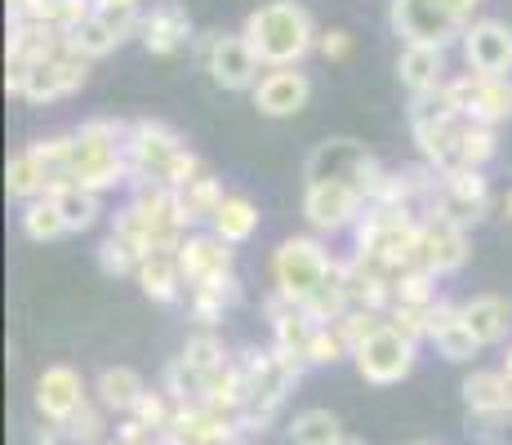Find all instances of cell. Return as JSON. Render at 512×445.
Returning a JSON list of instances; mask_svg holds the SVG:
<instances>
[{"instance_id": "e0dca14e", "label": "cell", "mask_w": 512, "mask_h": 445, "mask_svg": "<svg viewBox=\"0 0 512 445\" xmlns=\"http://www.w3.org/2000/svg\"><path fill=\"white\" fill-rule=\"evenodd\" d=\"M90 401V388H85L81 370L72 365H45L41 379H36V410L49 423H67L81 405Z\"/></svg>"}, {"instance_id": "f35d334b", "label": "cell", "mask_w": 512, "mask_h": 445, "mask_svg": "<svg viewBox=\"0 0 512 445\" xmlns=\"http://www.w3.org/2000/svg\"><path fill=\"white\" fill-rule=\"evenodd\" d=\"M317 54L326 58V63H348L352 58V32H343V27H326L317 41Z\"/></svg>"}, {"instance_id": "ffe728a7", "label": "cell", "mask_w": 512, "mask_h": 445, "mask_svg": "<svg viewBox=\"0 0 512 445\" xmlns=\"http://www.w3.org/2000/svg\"><path fill=\"white\" fill-rule=\"evenodd\" d=\"M397 76L410 94H428V89H441L450 81L446 67V45H401L397 58Z\"/></svg>"}, {"instance_id": "603a6c76", "label": "cell", "mask_w": 512, "mask_h": 445, "mask_svg": "<svg viewBox=\"0 0 512 445\" xmlns=\"http://www.w3.org/2000/svg\"><path fill=\"white\" fill-rule=\"evenodd\" d=\"M143 392H147L143 374L130 370V365H107V370H98V379H94V401L103 405L107 414H116V419H125V414L139 405Z\"/></svg>"}, {"instance_id": "8fae6325", "label": "cell", "mask_w": 512, "mask_h": 445, "mask_svg": "<svg viewBox=\"0 0 512 445\" xmlns=\"http://www.w3.org/2000/svg\"><path fill=\"white\" fill-rule=\"evenodd\" d=\"M388 27L401 36V45H455L464 27L437 5V0H392Z\"/></svg>"}, {"instance_id": "ac0fdd59", "label": "cell", "mask_w": 512, "mask_h": 445, "mask_svg": "<svg viewBox=\"0 0 512 445\" xmlns=\"http://www.w3.org/2000/svg\"><path fill=\"white\" fill-rule=\"evenodd\" d=\"M490 210V183L486 170H459V174H441V196H437V214H450L455 223H481V214Z\"/></svg>"}, {"instance_id": "2e32d148", "label": "cell", "mask_w": 512, "mask_h": 445, "mask_svg": "<svg viewBox=\"0 0 512 445\" xmlns=\"http://www.w3.org/2000/svg\"><path fill=\"white\" fill-rule=\"evenodd\" d=\"M179 267H183V281L187 290L192 285H210V281H223L232 276V245L219 241V236L205 227V232H187L183 245H179Z\"/></svg>"}, {"instance_id": "b9f144b4", "label": "cell", "mask_w": 512, "mask_h": 445, "mask_svg": "<svg viewBox=\"0 0 512 445\" xmlns=\"http://www.w3.org/2000/svg\"><path fill=\"white\" fill-rule=\"evenodd\" d=\"M98 9H143V0H94Z\"/></svg>"}, {"instance_id": "9c48e42d", "label": "cell", "mask_w": 512, "mask_h": 445, "mask_svg": "<svg viewBox=\"0 0 512 445\" xmlns=\"http://www.w3.org/2000/svg\"><path fill=\"white\" fill-rule=\"evenodd\" d=\"M370 201L348 183H303V219L317 236H339L361 223Z\"/></svg>"}, {"instance_id": "8d00e7d4", "label": "cell", "mask_w": 512, "mask_h": 445, "mask_svg": "<svg viewBox=\"0 0 512 445\" xmlns=\"http://www.w3.org/2000/svg\"><path fill=\"white\" fill-rule=\"evenodd\" d=\"M343 356H352V343L343 339V330L334 321H321L312 334V365H339Z\"/></svg>"}, {"instance_id": "e575fe53", "label": "cell", "mask_w": 512, "mask_h": 445, "mask_svg": "<svg viewBox=\"0 0 512 445\" xmlns=\"http://www.w3.org/2000/svg\"><path fill=\"white\" fill-rule=\"evenodd\" d=\"M183 356H187V361H192V365H201V370L210 374V379L223 370V365L232 361L228 348H223V339H219V334H214V330H196L192 339L183 343Z\"/></svg>"}, {"instance_id": "d4e9b609", "label": "cell", "mask_w": 512, "mask_h": 445, "mask_svg": "<svg viewBox=\"0 0 512 445\" xmlns=\"http://www.w3.org/2000/svg\"><path fill=\"white\" fill-rule=\"evenodd\" d=\"M210 232L219 236V241H228L232 250L236 245H250L254 232H259V205H254L245 192H228L219 205V214L210 219Z\"/></svg>"}, {"instance_id": "5bb4252c", "label": "cell", "mask_w": 512, "mask_h": 445, "mask_svg": "<svg viewBox=\"0 0 512 445\" xmlns=\"http://www.w3.org/2000/svg\"><path fill=\"white\" fill-rule=\"evenodd\" d=\"M139 41L147 54H156V58H174V54H183V49H192L196 27H192L187 5H179V0H156L152 9H143Z\"/></svg>"}, {"instance_id": "3957f363", "label": "cell", "mask_w": 512, "mask_h": 445, "mask_svg": "<svg viewBox=\"0 0 512 445\" xmlns=\"http://www.w3.org/2000/svg\"><path fill=\"white\" fill-rule=\"evenodd\" d=\"M125 134L130 125L112 116H90L72 130L76 143V183L90 192H116L130 183V161H125Z\"/></svg>"}, {"instance_id": "ba28073f", "label": "cell", "mask_w": 512, "mask_h": 445, "mask_svg": "<svg viewBox=\"0 0 512 445\" xmlns=\"http://www.w3.org/2000/svg\"><path fill=\"white\" fill-rule=\"evenodd\" d=\"M90 81V58L76 54L72 41L54 45L49 54H41L36 63H27V81H23V98L36 107L45 103H63L76 89Z\"/></svg>"}, {"instance_id": "277c9868", "label": "cell", "mask_w": 512, "mask_h": 445, "mask_svg": "<svg viewBox=\"0 0 512 445\" xmlns=\"http://www.w3.org/2000/svg\"><path fill=\"white\" fill-rule=\"evenodd\" d=\"M388 174L392 170H383L357 138H326V143H317L308 152V161H303V183H348V187H357L370 205L383 196Z\"/></svg>"}, {"instance_id": "d6a6232c", "label": "cell", "mask_w": 512, "mask_h": 445, "mask_svg": "<svg viewBox=\"0 0 512 445\" xmlns=\"http://www.w3.org/2000/svg\"><path fill=\"white\" fill-rule=\"evenodd\" d=\"M63 432H67V445H107V441H112V428H107V410H103V405H98L94 397L63 423Z\"/></svg>"}, {"instance_id": "4316f807", "label": "cell", "mask_w": 512, "mask_h": 445, "mask_svg": "<svg viewBox=\"0 0 512 445\" xmlns=\"http://www.w3.org/2000/svg\"><path fill=\"white\" fill-rule=\"evenodd\" d=\"M223 178L219 174H210L205 170L201 178H192L187 187H179V210H183V223L187 227H210V219L219 214V205H223Z\"/></svg>"}, {"instance_id": "f6af8a7d", "label": "cell", "mask_w": 512, "mask_h": 445, "mask_svg": "<svg viewBox=\"0 0 512 445\" xmlns=\"http://www.w3.org/2000/svg\"><path fill=\"white\" fill-rule=\"evenodd\" d=\"M499 370H504L508 379H512V348H508V356H504V365H499Z\"/></svg>"}, {"instance_id": "4dcf8cb0", "label": "cell", "mask_w": 512, "mask_h": 445, "mask_svg": "<svg viewBox=\"0 0 512 445\" xmlns=\"http://www.w3.org/2000/svg\"><path fill=\"white\" fill-rule=\"evenodd\" d=\"M49 196L58 201V210H63L67 232L72 236L90 232V227L98 223V214H103V196L90 192V187H81V183H67V187H58V192H49Z\"/></svg>"}, {"instance_id": "836d02e7", "label": "cell", "mask_w": 512, "mask_h": 445, "mask_svg": "<svg viewBox=\"0 0 512 445\" xmlns=\"http://www.w3.org/2000/svg\"><path fill=\"white\" fill-rule=\"evenodd\" d=\"M143 263V250L130 241V236L121 232H107L103 245H98V267H103L107 276H134Z\"/></svg>"}, {"instance_id": "7bdbcfd3", "label": "cell", "mask_w": 512, "mask_h": 445, "mask_svg": "<svg viewBox=\"0 0 512 445\" xmlns=\"http://www.w3.org/2000/svg\"><path fill=\"white\" fill-rule=\"evenodd\" d=\"M499 210H504V219H508V223H512V192H508V196H504V205H499Z\"/></svg>"}, {"instance_id": "83f0119b", "label": "cell", "mask_w": 512, "mask_h": 445, "mask_svg": "<svg viewBox=\"0 0 512 445\" xmlns=\"http://www.w3.org/2000/svg\"><path fill=\"white\" fill-rule=\"evenodd\" d=\"M5 192L14 196V201H36V196H49V178L41 170V161H36V152H32V143L27 147H18L14 156H9V165H5Z\"/></svg>"}, {"instance_id": "c3c4849f", "label": "cell", "mask_w": 512, "mask_h": 445, "mask_svg": "<svg viewBox=\"0 0 512 445\" xmlns=\"http://www.w3.org/2000/svg\"><path fill=\"white\" fill-rule=\"evenodd\" d=\"M415 445H432V441H415Z\"/></svg>"}, {"instance_id": "484cf974", "label": "cell", "mask_w": 512, "mask_h": 445, "mask_svg": "<svg viewBox=\"0 0 512 445\" xmlns=\"http://www.w3.org/2000/svg\"><path fill=\"white\" fill-rule=\"evenodd\" d=\"M236 299H241V281H236V272H232V276H223V281L192 285V290H187V312H192V321L201 325V330H214Z\"/></svg>"}, {"instance_id": "7dc6e473", "label": "cell", "mask_w": 512, "mask_h": 445, "mask_svg": "<svg viewBox=\"0 0 512 445\" xmlns=\"http://www.w3.org/2000/svg\"><path fill=\"white\" fill-rule=\"evenodd\" d=\"M232 445H250V441H245V437H241V441H232Z\"/></svg>"}, {"instance_id": "ab89813d", "label": "cell", "mask_w": 512, "mask_h": 445, "mask_svg": "<svg viewBox=\"0 0 512 445\" xmlns=\"http://www.w3.org/2000/svg\"><path fill=\"white\" fill-rule=\"evenodd\" d=\"M437 5L468 32V23H477V14H481V5H486V0H437Z\"/></svg>"}, {"instance_id": "9a60e30c", "label": "cell", "mask_w": 512, "mask_h": 445, "mask_svg": "<svg viewBox=\"0 0 512 445\" xmlns=\"http://www.w3.org/2000/svg\"><path fill=\"white\" fill-rule=\"evenodd\" d=\"M250 98L259 107V116L285 121V116H299L312 103V76L303 67H268Z\"/></svg>"}, {"instance_id": "74e56055", "label": "cell", "mask_w": 512, "mask_h": 445, "mask_svg": "<svg viewBox=\"0 0 512 445\" xmlns=\"http://www.w3.org/2000/svg\"><path fill=\"white\" fill-rule=\"evenodd\" d=\"M107 445H179V437H174L170 428H143L139 419H130V414H125L121 428L112 432V441H107Z\"/></svg>"}, {"instance_id": "ee69618b", "label": "cell", "mask_w": 512, "mask_h": 445, "mask_svg": "<svg viewBox=\"0 0 512 445\" xmlns=\"http://www.w3.org/2000/svg\"><path fill=\"white\" fill-rule=\"evenodd\" d=\"M339 445H366V441H361V437H352V432H343Z\"/></svg>"}, {"instance_id": "7a4b0ae2", "label": "cell", "mask_w": 512, "mask_h": 445, "mask_svg": "<svg viewBox=\"0 0 512 445\" xmlns=\"http://www.w3.org/2000/svg\"><path fill=\"white\" fill-rule=\"evenodd\" d=\"M125 161H130V187L143 183H165V187H187L192 178L205 174V161L183 143V134L165 121H130L125 134Z\"/></svg>"}, {"instance_id": "d6986e66", "label": "cell", "mask_w": 512, "mask_h": 445, "mask_svg": "<svg viewBox=\"0 0 512 445\" xmlns=\"http://www.w3.org/2000/svg\"><path fill=\"white\" fill-rule=\"evenodd\" d=\"M428 343L446 356V361H455V365H464V361H472V356L481 352L477 334H472L468 321H464V308H459V303H450V299H437V308H432Z\"/></svg>"}, {"instance_id": "1f68e13d", "label": "cell", "mask_w": 512, "mask_h": 445, "mask_svg": "<svg viewBox=\"0 0 512 445\" xmlns=\"http://www.w3.org/2000/svg\"><path fill=\"white\" fill-rule=\"evenodd\" d=\"M339 437H343L339 414L321 410V405L299 410L294 423H290V445H339Z\"/></svg>"}, {"instance_id": "f546056e", "label": "cell", "mask_w": 512, "mask_h": 445, "mask_svg": "<svg viewBox=\"0 0 512 445\" xmlns=\"http://www.w3.org/2000/svg\"><path fill=\"white\" fill-rule=\"evenodd\" d=\"M161 388L174 397V405H201V401H210V374H205L201 365H192L179 352L170 365H165Z\"/></svg>"}, {"instance_id": "5b68a950", "label": "cell", "mask_w": 512, "mask_h": 445, "mask_svg": "<svg viewBox=\"0 0 512 445\" xmlns=\"http://www.w3.org/2000/svg\"><path fill=\"white\" fill-rule=\"evenodd\" d=\"M334 263L339 259L326 250V241H321L317 232L312 236H285L277 250H272V285H277L285 299H294L303 308V303H308L312 294L334 276Z\"/></svg>"}, {"instance_id": "f1b7e54d", "label": "cell", "mask_w": 512, "mask_h": 445, "mask_svg": "<svg viewBox=\"0 0 512 445\" xmlns=\"http://www.w3.org/2000/svg\"><path fill=\"white\" fill-rule=\"evenodd\" d=\"M18 227H23V236L32 245H49V241H63V236H72V232H67V219H63V210H58L54 196H36V201H27L23 214H18Z\"/></svg>"}, {"instance_id": "cb8c5ba5", "label": "cell", "mask_w": 512, "mask_h": 445, "mask_svg": "<svg viewBox=\"0 0 512 445\" xmlns=\"http://www.w3.org/2000/svg\"><path fill=\"white\" fill-rule=\"evenodd\" d=\"M464 405L468 414L486 423L508 419V374L504 370H472L464 379Z\"/></svg>"}, {"instance_id": "60d3db41", "label": "cell", "mask_w": 512, "mask_h": 445, "mask_svg": "<svg viewBox=\"0 0 512 445\" xmlns=\"http://www.w3.org/2000/svg\"><path fill=\"white\" fill-rule=\"evenodd\" d=\"M36 445H67V432H63V423H41L36 428Z\"/></svg>"}, {"instance_id": "44dd1931", "label": "cell", "mask_w": 512, "mask_h": 445, "mask_svg": "<svg viewBox=\"0 0 512 445\" xmlns=\"http://www.w3.org/2000/svg\"><path fill=\"white\" fill-rule=\"evenodd\" d=\"M134 281H139V290L152 303H179L183 290H187L183 267H179V250H152V254H143Z\"/></svg>"}, {"instance_id": "52a82bcc", "label": "cell", "mask_w": 512, "mask_h": 445, "mask_svg": "<svg viewBox=\"0 0 512 445\" xmlns=\"http://www.w3.org/2000/svg\"><path fill=\"white\" fill-rule=\"evenodd\" d=\"M201 67L210 72V81L219 89H228V94H254V85H259L263 72H268L241 32L201 36Z\"/></svg>"}, {"instance_id": "bcb514c9", "label": "cell", "mask_w": 512, "mask_h": 445, "mask_svg": "<svg viewBox=\"0 0 512 445\" xmlns=\"http://www.w3.org/2000/svg\"><path fill=\"white\" fill-rule=\"evenodd\" d=\"M508 419H512V379H508Z\"/></svg>"}, {"instance_id": "7402d4cb", "label": "cell", "mask_w": 512, "mask_h": 445, "mask_svg": "<svg viewBox=\"0 0 512 445\" xmlns=\"http://www.w3.org/2000/svg\"><path fill=\"white\" fill-rule=\"evenodd\" d=\"M464 308V321L468 330L477 334L481 348H495V343L508 339L512 330V303L504 299V294H472L468 303H459Z\"/></svg>"}, {"instance_id": "d590c367", "label": "cell", "mask_w": 512, "mask_h": 445, "mask_svg": "<svg viewBox=\"0 0 512 445\" xmlns=\"http://www.w3.org/2000/svg\"><path fill=\"white\" fill-rule=\"evenodd\" d=\"M174 414H179V405H174V397L165 388H147L143 397H139V405L130 410V419H139L143 428H170L174 423Z\"/></svg>"}, {"instance_id": "6da1fadb", "label": "cell", "mask_w": 512, "mask_h": 445, "mask_svg": "<svg viewBox=\"0 0 512 445\" xmlns=\"http://www.w3.org/2000/svg\"><path fill=\"white\" fill-rule=\"evenodd\" d=\"M241 36L263 67H303V58L317 54L321 27L299 0H263L259 9L245 14Z\"/></svg>"}, {"instance_id": "7c38bea8", "label": "cell", "mask_w": 512, "mask_h": 445, "mask_svg": "<svg viewBox=\"0 0 512 445\" xmlns=\"http://www.w3.org/2000/svg\"><path fill=\"white\" fill-rule=\"evenodd\" d=\"M468 263V227L455 223L450 214H428L419 227V267L441 276H455Z\"/></svg>"}, {"instance_id": "8992f818", "label": "cell", "mask_w": 512, "mask_h": 445, "mask_svg": "<svg viewBox=\"0 0 512 445\" xmlns=\"http://www.w3.org/2000/svg\"><path fill=\"white\" fill-rule=\"evenodd\" d=\"M415 361H419V343L392 321H379L352 352V365H357V374L370 388H392V383L410 379Z\"/></svg>"}, {"instance_id": "4fadbf2b", "label": "cell", "mask_w": 512, "mask_h": 445, "mask_svg": "<svg viewBox=\"0 0 512 445\" xmlns=\"http://www.w3.org/2000/svg\"><path fill=\"white\" fill-rule=\"evenodd\" d=\"M459 54H464L468 72L512 76V23H504V18H477V23H468V32L459 36Z\"/></svg>"}, {"instance_id": "30bf717a", "label": "cell", "mask_w": 512, "mask_h": 445, "mask_svg": "<svg viewBox=\"0 0 512 445\" xmlns=\"http://www.w3.org/2000/svg\"><path fill=\"white\" fill-rule=\"evenodd\" d=\"M446 94H450V103H455V112H464L481 125L512 121V76L459 72L446 81Z\"/></svg>"}]
</instances>
